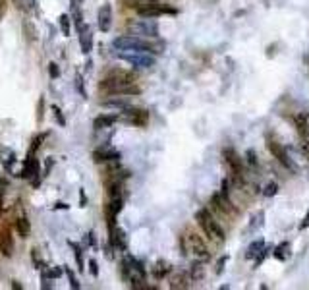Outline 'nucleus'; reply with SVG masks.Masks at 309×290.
Returning <instances> with one entry per match:
<instances>
[{
  "instance_id": "f257e3e1",
  "label": "nucleus",
  "mask_w": 309,
  "mask_h": 290,
  "mask_svg": "<svg viewBox=\"0 0 309 290\" xmlns=\"http://www.w3.org/2000/svg\"><path fill=\"white\" fill-rule=\"evenodd\" d=\"M101 89L107 95H139L141 89L135 83V75L124 70H112L101 81Z\"/></svg>"
},
{
  "instance_id": "f03ea898",
  "label": "nucleus",
  "mask_w": 309,
  "mask_h": 290,
  "mask_svg": "<svg viewBox=\"0 0 309 290\" xmlns=\"http://www.w3.org/2000/svg\"><path fill=\"white\" fill-rule=\"evenodd\" d=\"M122 273H124V279L129 281V285L133 289H145L147 273L139 259H135L133 255H126L122 261Z\"/></svg>"
},
{
  "instance_id": "7ed1b4c3",
  "label": "nucleus",
  "mask_w": 309,
  "mask_h": 290,
  "mask_svg": "<svg viewBox=\"0 0 309 290\" xmlns=\"http://www.w3.org/2000/svg\"><path fill=\"white\" fill-rule=\"evenodd\" d=\"M131 6L135 8V12L141 18H159V16H174L176 14V8L168 6L166 2H161V0H139Z\"/></svg>"
},
{
  "instance_id": "20e7f679",
  "label": "nucleus",
  "mask_w": 309,
  "mask_h": 290,
  "mask_svg": "<svg viewBox=\"0 0 309 290\" xmlns=\"http://www.w3.org/2000/svg\"><path fill=\"white\" fill-rule=\"evenodd\" d=\"M195 220H197V224L203 228V232L209 236L211 240H215L217 244H222V242L226 240L224 230L220 228L218 220L211 215V211H209V209H199V211L195 213Z\"/></svg>"
},
{
  "instance_id": "39448f33",
  "label": "nucleus",
  "mask_w": 309,
  "mask_h": 290,
  "mask_svg": "<svg viewBox=\"0 0 309 290\" xmlns=\"http://www.w3.org/2000/svg\"><path fill=\"white\" fill-rule=\"evenodd\" d=\"M182 246L185 252H189V254L193 255L197 261H207L211 254H209V248H207V244L203 242V238H201L197 232H193V230H187L182 238Z\"/></svg>"
},
{
  "instance_id": "423d86ee",
  "label": "nucleus",
  "mask_w": 309,
  "mask_h": 290,
  "mask_svg": "<svg viewBox=\"0 0 309 290\" xmlns=\"http://www.w3.org/2000/svg\"><path fill=\"white\" fill-rule=\"evenodd\" d=\"M112 47L116 51H145V53H157L147 41L139 39V37H133V35H122V37H116L112 41Z\"/></svg>"
},
{
  "instance_id": "0eeeda50",
  "label": "nucleus",
  "mask_w": 309,
  "mask_h": 290,
  "mask_svg": "<svg viewBox=\"0 0 309 290\" xmlns=\"http://www.w3.org/2000/svg\"><path fill=\"white\" fill-rule=\"evenodd\" d=\"M118 56L122 60H126L127 64H131L133 68H151V66H155L153 53H145V51H118Z\"/></svg>"
},
{
  "instance_id": "6e6552de",
  "label": "nucleus",
  "mask_w": 309,
  "mask_h": 290,
  "mask_svg": "<svg viewBox=\"0 0 309 290\" xmlns=\"http://www.w3.org/2000/svg\"><path fill=\"white\" fill-rule=\"evenodd\" d=\"M122 114L118 116L120 120H124L126 124H131V126H145L149 122V112L143 109H135V107H127V109L120 110Z\"/></svg>"
},
{
  "instance_id": "1a4fd4ad",
  "label": "nucleus",
  "mask_w": 309,
  "mask_h": 290,
  "mask_svg": "<svg viewBox=\"0 0 309 290\" xmlns=\"http://www.w3.org/2000/svg\"><path fill=\"white\" fill-rule=\"evenodd\" d=\"M267 149H269V153H271V155H273L274 159L282 164V166H286V168H290V170H296V164L292 163L288 151L278 144L276 140H271V138H269V140H267Z\"/></svg>"
},
{
  "instance_id": "9d476101",
  "label": "nucleus",
  "mask_w": 309,
  "mask_h": 290,
  "mask_svg": "<svg viewBox=\"0 0 309 290\" xmlns=\"http://www.w3.org/2000/svg\"><path fill=\"white\" fill-rule=\"evenodd\" d=\"M222 157H224L226 166L230 168V174H232L236 180H242V166H244V161L240 159V155H238L232 147H226V149L222 151Z\"/></svg>"
},
{
  "instance_id": "9b49d317",
  "label": "nucleus",
  "mask_w": 309,
  "mask_h": 290,
  "mask_svg": "<svg viewBox=\"0 0 309 290\" xmlns=\"http://www.w3.org/2000/svg\"><path fill=\"white\" fill-rule=\"evenodd\" d=\"M129 29L135 33V35H143V37H157L159 35V25L153 21V18H143L139 21H133L129 25Z\"/></svg>"
},
{
  "instance_id": "f8f14e48",
  "label": "nucleus",
  "mask_w": 309,
  "mask_h": 290,
  "mask_svg": "<svg viewBox=\"0 0 309 290\" xmlns=\"http://www.w3.org/2000/svg\"><path fill=\"white\" fill-rule=\"evenodd\" d=\"M37 174H41V164H39V161L33 157V153H29V155H27V159H25L23 164H21V170H19L18 176L25 178V180L35 182Z\"/></svg>"
},
{
  "instance_id": "ddd939ff",
  "label": "nucleus",
  "mask_w": 309,
  "mask_h": 290,
  "mask_svg": "<svg viewBox=\"0 0 309 290\" xmlns=\"http://www.w3.org/2000/svg\"><path fill=\"white\" fill-rule=\"evenodd\" d=\"M93 161L95 163H114V161H120V151L105 145V147H99L93 151Z\"/></svg>"
},
{
  "instance_id": "4468645a",
  "label": "nucleus",
  "mask_w": 309,
  "mask_h": 290,
  "mask_svg": "<svg viewBox=\"0 0 309 290\" xmlns=\"http://www.w3.org/2000/svg\"><path fill=\"white\" fill-rule=\"evenodd\" d=\"M109 242L112 248H116V250H127V236L126 232L120 228V226H116V222L114 224H109Z\"/></svg>"
},
{
  "instance_id": "2eb2a0df",
  "label": "nucleus",
  "mask_w": 309,
  "mask_h": 290,
  "mask_svg": "<svg viewBox=\"0 0 309 290\" xmlns=\"http://www.w3.org/2000/svg\"><path fill=\"white\" fill-rule=\"evenodd\" d=\"M97 25H99V29L103 33H109L110 31V27H112V6L109 2L99 8V12H97Z\"/></svg>"
},
{
  "instance_id": "dca6fc26",
  "label": "nucleus",
  "mask_w": 309,
  "mask_h": 290,
  "mask_svg": "<svg viewBox=\"0 0 309 290\" xmlns=\"http://www.w3.org/2000/svg\"><path fill=\"white\" fill-rule=\"evenodd\" d=\"M79 33V49L83 55H89L93 51V29L87 23H81V27H77Z\"/></svg>"
},
{
  "instance_id": "f3484780",
  "label": "nucleus",
  "mask_w": 309,
  "mask_h": 290,
  "mask_svg": "<svg viewBox=\"0 0 309 290\" xmlns=\"http://www.w3.org/2000/svg\"><path fill=\"white\" fill-rule=\"evenodd\" d=\"M0 254L6 255V257L14 254V238H12L10 228L0 230Z\"/></svg>"
},
{
  "instance_id": "a211bd4d",
  "label": "nucleus",
  "mask_w": 309,
  "mask_h": 290,
  "mask_svg": "<svg viewBox=\"0 0 309 290\" xmlns=\"http://www.w3.org/2000/svg\"><path fill=\"white\" fill-rule=\"evenodd\" d=\"M124 207V198H110L109 205H107V218H109V224H114L116 222V217L118 213L122 211Z\"/></svg>"
},
{
  "instance_id": "6ab92c4d",
  "label": "nucleus",
  "mask_w": 309,
  "mask_h": 290,
  "mask_svg": "<svg viewBox=\"0 0 309 290\" xmlns=\"http://www.w3.org/2000/svg\"><path fill=\"white\" fill-rule=\"evenodd\" d=\"M120 118H118V114H101V116H97L95 120H93V128L95 130H107L110 128L114 122H118Z\"/></svg>"
},
{
  "instance_id": "aec40b11",
  "label": "nucleus",
  "mask_w": 309,
  "mask_h": 290,
  "mask_svg": "<svg viewBox=\"0 0 309 290\" xmlns=\"http://www.w3.org/2000/svg\"><path fill=\"white\" fill-rule=\"evenodd\" d=\"M151 273H153V277H155L157 281H163L164 277H168V275L172 273V267H170L168 261L161 259V261H157V263L151 267Z\"/></svg>"
},
{
  "instance_id": "412c9836",
  "label": "nucleus",
  "mask_w": 309,
  "mask_h": 290,
  "mask_svg": "<svg viewBox=\"0 0 309 290\" xmlns=\"http://www.w3.org/2000/svg\"><path fill=\"white\" fill-rule=\"evenodd\" d=\"M16 230H18L19 238H29L31 234V224L25 217H18L16 218Z\"/></svg>"
},
{
  "instance_id": "4be33fe9",
  "label": "nucleus",
  "mask_w": 309,
  "mask_h": 290,
  "mask_svg": "<svg viewBox=\"0 0 309 290\" xmlns=\"http://www.w3.org/2000/svg\"><path fill=\"white\" fill-rule=\"evenodd\" d=\"M273 255L278 261H286V259L290 257V244H288V242L278 244L276 248H273Z\"/></svg>"
},
{
  "instance_id": "5701e85b",
  "label": "nucleus",
  "mask_w": 309,
  "mask_h": 290,
  "mask_svg": "<svg viewBox=\"0 0 309 290\" xmlns=\"http://www.w3.org/2000/svg\"><path fill=\"white\" fill-rule=\"evenodd\" d=\"M294 124H296V130H298V134H300L302 138H306V136H309L308 118H306L304 114H298V116L294 118Z\"/></svg>"
},
{
  "instance_id": "b1692460",
  "label": "nucleus",
  "mask_w": 309,
  "mask_h": 290,
  "mask_svg": "<svg viewBox=\"0 0 309 290\" xmlns=\"http://www.w3.org/2000/svg\"><path fill=\"white\" fill-rule=\"evenodd\" d=\"M263 250H265V242L259 238V240L251 242V246H249V248H247V252H246V257H247V259H255V257L261 254Z\"/></svg>"
},
{
  "instance_id": "393cba45",
  "label": "nucleus",
  "mask_w": 309,
  "mask_h": 290,
  "mask_svg": "<svg viewBox=\"0 0 309 290\" xmlns=\"http://www.w3.org/2000/svg\"><path fill=\"white\" fill-rule=\"evenodd\" d=\"M189 279H187V275H184V273H176L172 279H170V289H187L189 285Z\"/></svg>"
},
{
  "instance_id": "a878e982",
  "label": "nucleus",
  "mask_w": 309,
  "mask_h": 290,
  "mask_svg": "<svg viewBox=\"0 0 309 290\" xmlns=\"http://www.w3.org/2000/svg\"><path fill=\"white\" fill-rule=\"evenodd\" d=\"M70 248L73 250V257H75V263H77V269L83 271V252H81V246L75 244V242H68Z\"/></svg>"
},
{
  "instance_id": "bb28decb",
  "label": "nucleus",
  "mask_w": 309,
  "mask_h": 290,
  "mask_svg": "<svg viewBox=\"0 0 309 290\" xmlns=\"http://www.w3.org/2000/svg\"><path fill=\"white\" fill-rule=\"evenodd\" d=\"M58 23H60V31H62L66 37L70 35V29H72V18H70L68 14H62V16L58 18Z\"/></svg>"
},
{
  "instance_id": "cd10ccee",
  "label": "nucleus",
  "mask_w": 309,
  "mask_h": 290,
  "mask_svg": "<svg viewBox=\"0 0 309 290\" xmlns=\"http://www.w3.org/2000/svg\"><path fill=\"white\" fill-rule=\"evenodd\" d=\"M16 4V8L21 10V12H31L35 8V2L37 0H12Z\"/></svg>"
},
{
  "instance_id": "c85d7f7f",
  "label": "nucleus",
  "mask_w": 309,
  "mask_h": 290,
  "mask_svg": "<svg viewBox=\"0 0 309 290\" xmlns=\"http://www.w3.org/2000/svg\"><path fill=\"white\" fill-rule=\"evenodd\" d=\"M14 163H16V155H14V151H10V149H8V157H4V155H2V164H4V168L12 170Z\"/></svg>"
},
{
  "instance_id": "c756f323",
  "label": "nucleus",
  "mask_w": 309,
  "mask_h": 290,
  "mask_svg": "<svg viewBox=\"0 0 309 290\" xmlns=\"http://www.w3.org/2000/svg\"><path fill=\"white\" fill-rule=\"evenodd\" d=\"M276 192H278V184L276 182H269L265 186V190H263V196L265 198H273V196H276Z\"/></svg>"
},
{
  "instance_id": "7c9ffc66",
  "label": "nucleus",
  "mask_w": 309,
  "mask_h": 290,
  "mask_svg": "<svg viewBox=\"0 0 309 290\" xmlns=\"http://www.w3.org/2000/svg\"><path fill=\"white\" fill-rule=\"evenodd\" d=\"M45 138H47V134H39L37 138H33V144H31V147H29V153H35L37 149L41 147V144L45 142Z\"/></svg>"
},
{
  "instance_id": "2f4dec72",
  "label": "nucleus",
  "mask_w": 309,
  "mask_h": 290,
  "mask_svg": "<svg viewBox=\"0 0 309 290\" xmlns=\"http://www.w3.org/2000/svg\"><path fill=\"white\" fill-rule=\"evenodd\" d=\"M64 273H66V277H68V281H70V287L73 290L79 289V283H77V279H75V275H73L72 269H68V267H64Z\"/></svg>"
},
{
  "instance_id": "473e14b6",
  "label": "nucleus",
  "mask_w": 309,
  "mask_h": 290,
  "mask_svg": "<svg viewBox=\"0 0 309 290\" xmlns=\"http://www.w3.org/2000/svg\"><path fill=\"white\" fill-rule=\"evenodd\" d=\"M75 87H77V91L81 93V97H83V99H87V91H85V85H83V77H81V75H75Z\"/></svg>"
},
{
  "instance_id": "72a5a7b5",
  "label": "nucleus",
  "mask_w": 309,
  "mask_h": 290,
  "mask_svg": "<svg viewBox=\"0 0 309 290\" xmlns=\"http://www.w3.org/2000/svg\"><path fill=\"white\" fill-rule=\"evenodd\" d=\"M51 109H53V112H55V116H56V120H58V124H60V126H64V124H66V118L62 116V110H60V107L53 105Z\"/></svg>"
},
{
  "instance_id": "f704fd0d",
  "label": "nucleus",
  "mask_w": 309,
  "mask_h": 290,
  "mask_svg": "<svg viewBox=\"0 0 309 290\" xmlns=\"http://www.w3.org/2000/svg\"><path fill=\"white\" fill-rule=\"evenodd\" d=\"M43 271H45V269H43ZM62 273H64V269L53 267V269H47V271H45V275H47V277H51V279H58V277H60Z\"/></svg>"
},
{
  "instance_id": "c9c22d12",
  "label": "nucleus",
  "mask_w": 309,
  "mask_h": 290,
  "mask_svg": "<svg viewBox=\"0 0 309 290\" xmlns=\"http://www.w3.org/2000/svg\"><path fill=\"white\" fill-rule=\"evenodd\" d=\"M23 29H25V33H27V39H29V41L37 39V29H33V31H31V25H29V21H25V23H23Z\"/></svg>"
},
{
  "instance_id": "e433bc0d",
  "label": "nucleus",
  "mask_w": 309,
  "mask_h": 290,
  "mask_svg": "<svg viewBox=\"0 0 309 290\" xmlns=\"http://www.w3.org/2000/svg\"><path fill=\"white\" fill-rule=\"evenodd\" d=\"M49 73H51V77H58L60 75V70H58V64H55V62H51L49 64Z\"/></svg>"
},
{
  "instance_id": "4c0bfd02",
  "label": "nucleus",
  "mask_w": 309,
  "mask_h": 290,
  "mask_svg": "<svg viewBox=\"0 0 309 290\" xmlns=\"http://www.w3.org/2000/svg\"><path fill=\"white\" fill-rule=\"evenodd\" d=\"M302 151H304V155L309 159V136L304 138V144H302Z\"/></svg>"
},
{
  "instance_id": "58836bf2",
  "label": "nucleus",
  "mask_w": 309,
  "mask_h": 290,
  "mask_svg": "<svg viewBox=\"0 0 309 290\" xmlns=\"http://www.w3.org/2000/svg\"><path fill=\"white\" fill-rule=\"evenodd\" d=\"M306 228H309V211L306 213V217L302 218V222H300V230H306Z\"/></svg>"
},
{
  "instance_id": "ea45409f",
  "label": "nucleus",
  "mask_w": 309,
  "mask_h": 290,
  "mask_svg": "<svg viewBox=\"0 0 309 290\" xmlns=\"http://www.w3.org/2000/svg\"><path fill=\"white\" fill-rule=\"evenodd\" d=\"M226 261H228V255L220 257V261H218V263H217V273H218V275L222 273V267H224V263H226Z\"/></svg>"
},
{
  "instance_id": "a19ab883",
  "label": "nucleus",
  "mask_w": 309,
  "mask_h": 290,
  "mask_svg": "<svg viewBox=\"0 0 309 290\" xmlns=\"http://www.w3.org/2000/svg\"><path fill=\"white\" fill-rule=\"evenodd\" d=\"M43 107H45V99H39V116H37L39 122L43 120Z\"/></svg>"
},
{
  "instance_id": "79ce46f5",
  "label": "nucleus",
  "mask_w": 309,
  "mask_h": 290,
  "mask_svg": "<svg viewBox=\"0 0 309 290\" xmlns=\"http://www.w3.org/2000/svg\"><path fill=\"white\" fill-rule=\"evenodd\" d=\"M89 267H91L93 277H97V275H99V265H97V261H89Z\"/></svg>"
},
{
  "instance_id": "37998d69",
  "label": "nucleus",
  "mask_w": 309,
  "mask_h": 290,
  "mask_svg": "<svg viewBox=\"0 0 309 290\" xmlns=\"http://www.w3.org/2000/svg\"><path fill=\"white\" fill-rule=\"evenodd\" d=\"M247 161H249V164H251V166H255V164H257V161H255V153L251 151V149L247 151Z\"/></svg>"
},
{
  "instance_id": "c03bdc74",
  "label": "nucleus",
  "mask_w": 309,
  "mask_h": 290,
  "mask_svg": "<svg viewBox=\"0 0 309 290\" xmlns=\"http://www.w3.org/2000/svg\"><path fill=\"white\" fill-rule=\"evenodd\" d=\"M87 240H89L91 248H97V240H95V232H89V234H87Z\"/></svg>"
},
{
  "instance_id": "a18cd8bd",
  "label": "nucleus",
  "mask_w": 309,
  "mask_h": 290,
  "mask_svg": "<svg viewBox=\"0 0 309 290\" xmlns=\"http://www.w3.org/2000/svg\"><path fill=\"white\" fill-rule=\"evenodd\" d=\"M79 203H81V207H85V203H87V196H85V192H83V190L79 192Z\"/></svg>"
},
{
  "instance_id": "49530a36",
  "label": "nucleus",
  "mask_w": 309,
  "mask_h": 290,
  "mask_svg": "<svg viewBox=\"0 0 309 290\" xmlns=\"http://www.w3.org/2000/svg\"><path fill=\"white\" fill-rule=\"evenodd\" d=\"M6 186H8V180H6L4 176H0V190H4Z\"/></svg>"
},
{
  "instance_id": "de8ad7c7",
  "label": "nucleus",
  "mask_w": 309,
  "mask_h": 290,
  "mask_svg": "<svg viewBox=\"0 0 309 290\" xmlns=\"http://www.w3.org/2000/svg\"><path fill=\"white\" fill-rule=\"evenodd\" d=\"M72 2V8H79V4H81V0H70Z\"/></svg>"
},
{
  "instance_id": "09e8293b",
  "label": "nucleus",
  "mask_w": 309,
  "mask_h": 290,
  "mask_svg": "<svg viewBox=\"0 0 309 290\" xmlns=\"http://www.w3.org/2000/svg\"><path fill=\"white\" fill-rule=\"evenodd\" d=\"M56 209H68V205H64V203H56Z\"/></svg>"
},
{
  "instance_id": "8fccbe9b",
  "label": "nucleus",
  "mask_w": 309,
  "mask_h": 290,
  "mask_svg": "<svg viewBox=\"0 0 309 290\" xmlns=\"http://www.w3.org/2000/svg\"><path fill=\"white\" fill-rule=\"evenodd\" d=\"M0 211H2V198H0Z\"/></svg>"
}]
</instances>
